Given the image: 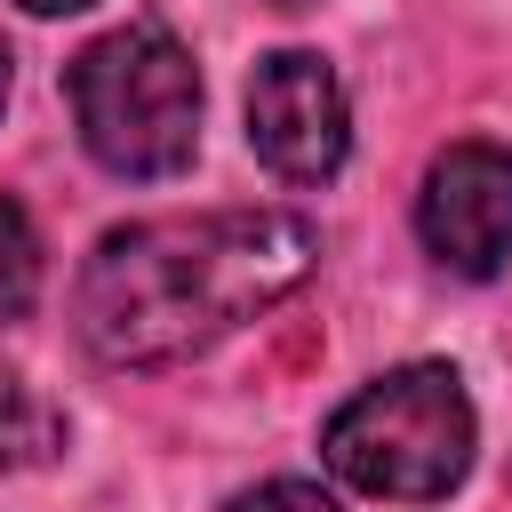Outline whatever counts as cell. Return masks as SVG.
<instances>
[{
	"mask_svg": "<svg viewBox=\"0 0 512 512\" xmlns=\"http://www.w3.org/2000/svg\"><path fill=\"white\" fill-rule=\"evenodd\" d=\"M320 264V232L296 208H200L112 224L72 288L80 344L104 368H168L232 328L264 320Z\"/></svg>",
	"mask_w": 512,
	"mask_h": 512,
	"instance_id": "cell-1",
	"label": "cell"
},
{
	"mask_svg": "<svg viewBox=\"0 0 512 512\" xmlns=\"http://www.w3.org/2000/svg\"><path fill=\"white\" fill-rule=\"evenodd\" d=\"M472 448L480 416L448 360H400L320 424L328 472L384 504H440L472 472Z\"/></svg>",
	"mask_w": 512,
	"mask_h": 512,
	"instance_id": "cell-2",
	"label": "cell"
},
{
	"mask_svg": "<svg viewBox=\"0 0 512 512\" xmlns=\"http://www.w3.org/2000/svg\"><path fill=\"white\" fill-rule=\"evenodd\" d=\"M80 144L112 176H176L200 152V72L176 32L160 24H120L88 40L64 72Z\"/></svg>",
	"mask_w": 512,
	"mask_h": 512,
	"instance_id": "cell-3",
	"label": "cell"
},
{
	"mask_svg": "<svg viewBox=\"0 0 512 512\" xmlns=\"http://www.w3.org/2000/svg\"><path fill=\"white\" fill-rule=\"evenodd\" d=\"M248 152L288 176V184H320L344 168L352 152V104L328 56L312 48H272L248 72Z\"/></svg>",
	"mask_w": 512,
	"mask_h": 512,
	"instance_id": "cell-4",
	"label": "cell"
},
{
	"mask_svg": "<svg viewBox=\"0 0 512 512\" xmlns=\"http://www.w3.org/2000/svg\"><path fill=\"white\" fill-rule=\"evenodd\" d=\"M416 240L456 280H496L512 256V144H448L416 184Z\"/></svg>",
	"mask_w": 512,
	"mask_h": 512,
	"instance_id": "cell-5",
	"label": "cell"
},
{
	"mask_svg": "<svg viewBox=\"0 0 512 512\" xmlns=\"http://www.w3.org/2000/svg\"><path fill=\"white\" fill-rule=\"evenodd\" d=\"M48 456H64V408L0 368V472H32Z\"/></svg>",
	"mask_w": 512,
	"mask_h": 512,
	"instance_id": "cell-6",
	"label": "cell"
},
{
	"mask_svg": "<svg viewBox=\"0 0 512 512\" xmlns=\"http://www.w3.org/2000/svg\"><path fill=\"white\" fill-rule=\"evenodd\" d=\"M40 296V232L32 216L0 192V320H24Z\"/></svg>",
	"mask_w": 512,
	"mask_h": 512,
	"instance_id": "cell-7",
	"label": "cell"
},
{
	"mask_svg": "<svg viewBox=\"0 0 512 512\" xmlns=\"http://www.w3.org/2000/svg\"><path fill=\"white\" fill-rule=\"evenodd\" d=\"M224 512H344L320 480H264V488H240Z\"/></svg>",
	"mask_w": 512,
	"mask_h": 512,
	"instance_id": "cell-8",
	"label": "cell"
},
{
	"mask_svg": "<svg viewBox=\"0 0 512 512\" xmlns=\"http://www.w3.org/2000/svg\"><path fill=\"white\" fill-rule=\"evenodd\" d=\"M16 8H32V16H72V8H88V0H16Z\"/></svg>",
	"mask_w": 512,
	"mask_h": 512,
	"instance_id": "cell-9",
	"label": "cell"
},
{
	"mask_svg": "<svg viewBox=\"0 0 512 512\" xmlns=\"http://www.w3.org/2000/svg\"><path fill=\"white\" fill-rule=\"evenodd\" d=\"M8 80H16V56H8V40H0V104H8Z\"/></svg>",
	"mask_w": 512,
	"mask_h": 512,
	"instance_id": "cell-10",
	"label": "cell"
}]
</instances>
